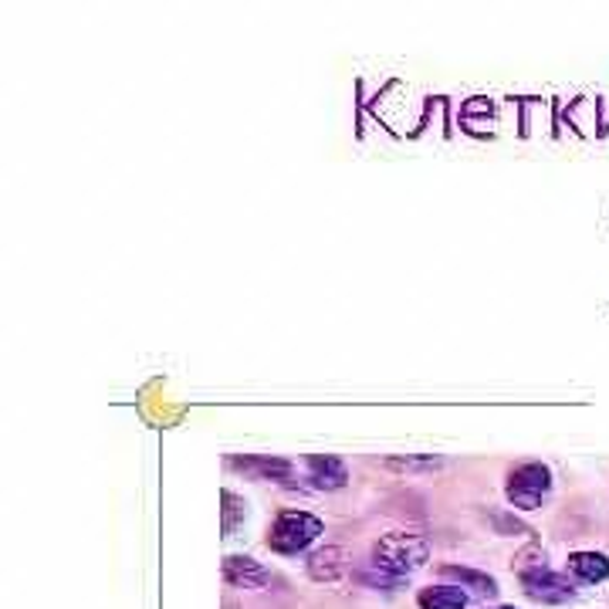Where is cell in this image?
I'll return each instance as SVG.
<instances>
[{
	"label": "cell",
	"mask_w": 609,
	"mask_h": 609,
	"mask_svg": "<svg viewBox=\"0 0 609 609\" xmlns=\"http://www.w3.org/2000/svg\"><path fill=\"white\" fill-rule=\"evenodd\" d=\"M430 558V542L413 532H389L373 545L369 555V583L373 586H400L413 573H420Z\"/></svg>",
	"instance_id": "cell-1"
},
{
	"label": "cell",
	"mask_w": 609,
	"mask_h": 609,
	"mask_svg": "<svg viewBox=\"0 0 609 609\" xmlns=\"http://www.w3.org/2000/svg\"><path fill=\"white\" fill-rule=\"evenodd\" d=\"M322 529H325L322 518H315L309 511L288 508V511H281L275 518V525L268 532V549L278 552V555H298V552H304L322 535Z\"/></svg>",
	"instance_id": "cell-2"
},
{
	"label": "cell",
	"mask_w": 609,
	"mask_h": 609,
	"mask_svg": "<svg viewBox=\"0 0 609 609\" xmlns=\"http://www.w3.org/2000/svg\"><path fill=\"white\" fill-rule=\"evenodd\" d=\"M552 491V470L545 464H521L508 474V501L521 511H535L545 505Z\"/></svg>",
	"instance_id": "cell-3"
},
{
	"label": "cell",
	"mask_w": 609,
	"mask_h": 609,
	"mask_svg": "<svg viewBox=\"0 0 609 609\" xmlns=\"http://www.w3.org/2000/svg\"><path fill=\"white\" fill-rule=\"evenodd\" d=\"M518 579H521V589H525V596H529V599H535V602L562 606V602H573V599H576L573 583L565 579L562 573H555L552 565H545V562L521 565V569H518Z\"/></svg>",
	"instance_id": "cell-4"
},
{
	"label": "cell",
	"mask_w": 609,
	"mask_h": 609,
	"mask_svg": "<svg viewBox=\"0 0 609 609\" xmlns=\"http://www.w3.org/2000/svg\"><path fill=\"white\" fill-rule=\"evenodd\" d=\"M224 579L237 589H265L272 583V573L251 555H228L224 558Z\"/></svg>",
	"instance_id": "cell-5"
},
{
	"label": "cell",
	"mask_w": 609,
	"mask_h": 609,
	"mask_svg": "<svg viewBox=\"0 0 609 609\" xmlns=\"http://www.w3.org/2000/svg\"><path fill=\"white\" fill-rule=\"evenodd\" d=\"M231 467L254 477V481H288L291 477V464L285 457H268V454H244V457H231Z\"/></svg>",
	"instance_id": "cell-6"
},
{
	"label": "cell",
	"mask_w": 609,
	"mask_h": 609,
	"mask_svg": "<svg viewBox=\"0 0 609 609\" xmlns=\"http://www.w3.org/2000/svg\"><path fill=\"white\" fill-rule=\"evenodd\" d=\"M309 481L319 491H339L345 481H350V470H345V464L332 454H315V457H309Z\"/></svg>",
	"instance_id": "cell-7"
},
{
	"label": "cell",
	"mask_w": 609,
	"mask_h": 609,
	"mask_svg": "<svg viewBox=\"0 0 609 609\" xmlns=\"http://www.w3.org/2000/svg\"><path fill=\"white\" fill-rule=\"evenodd\" d=\"M342 573H345V552H342V549L329 545V549L312 552V558H309V576H312L315 583H335V579H342Z\"/></svg>",
	"instance_id": "cell-8"
},
{
	"label": "cell",
	"mask_w": 609,
	"mask_h": 609,
	"mask_svg": "<svg viewBox=\"0 0 609 609\" xmlns=\"http://www.w3.org/2000/svg\"><path fill=\"white\" fill-rule=\"evenodd\" d=\"M569 569L583 583H602L609 576V558L602 552H573L569 555Z\"/></svg>",
	"instance_id": "cell-9"
},
{
	"label": "cell",
	"mask_w": 609,
	"mask_h": 609,
	"mask_svg": "<svg viewBox=\"0 0 609 609\" xmlns=\"http://www.w3.org/2000/svg\"><path fill=\"white\" fill-rule=\"evenodd\" d=\"M420 609H464L467 606V593L454 589V586H430L417 596Z\"/></svg>",
	"instance_id": "cell-10"
},
{
	"label": "cell",
	"mask_w": 609,
	"mask_h": 609,
	"mask_svg": "<svg viewBox=\"0 0 609 609\" xmlns=\"http://www.w3.org/2000/svg\"><path fill=\"white\" fill-rule=\"evenodd\" d=\"M386 467H394V470H438V467H444V457H433V454H407V457H389Z\"/></svg>",
	"instance_id": "cell-11"
},
{
	"label": "cell",
	"mask_w": 609,
	"mask_h": 609,
	"mask_svg": "<svg viewBox=\"0 0 609 609\" xmlns=\"http://www.w3.org/2000/svg\"><path fill=\"white\" fill-rule=\"evenodd\" d=\"M447 576H454V579H461L464 586H470L474 593H498V583L491 579V576H485V573H474V569H457V565H447Z\"/></svg>",
	"instance_id": "cell-12"
},
{
	"label": "cell",
	"mask_w": 609,
	"mask_h": 609,
	"mask_svg": "<svg viewBox=\"0 0 609 609\" xmlns=\"http://www.w3.org/2000/svg\"><path fill=\"white\" fill-rule=\"evenodd\" d=\"M224 535H231L234 532V514H237V508H241V501L231 495V491H224Z\"/></svg>",
	"instance_id": "cell-13"
},
{
	"label": "cell",
	"mask_w": 609,
	"mask_h": 609,
	"mask_svg": "<svg viewBox=\"0 0 609 609\" xmlns=\"http://www.w3.org/2000/svg\"><path fill=\"white\" fill-rule=\"evenodd\" d=\"M498 609H514V606H498Z\"/></svg>",
	"instance_id": "cell-14"
}]
</instances>
